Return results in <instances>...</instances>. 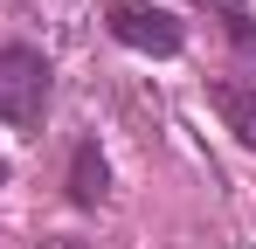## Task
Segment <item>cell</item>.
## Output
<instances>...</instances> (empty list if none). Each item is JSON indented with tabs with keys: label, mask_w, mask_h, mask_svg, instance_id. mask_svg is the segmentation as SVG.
<instances>
[{
	"label": "cell",
	"mask_w": 256,
	"mask_h": 249,
	"mask_svg": "<svg viewBox=\"0 0 256 249\" xmlns=\"http://www.w3.org/2000/svg\"><path fill=\"white\" fill-rule=\"evenodd\" d=\"M35 249H97V242H76V236H42Z\"/></svg>",
	"instance_id": "obj_6"
},
{
	"label": "cell",
	"mask_w": 256,
	"mask_h": 249,
	"mask_svg": "<svg viewBox=\"0 0 256 249\" xmlns=\"http://www.w3.org/2000/svg\"><path fill=\"white\" fill-rule=\"evenodd\" d=\"M104 28H111L118 48L160 56V62L187 48V21H180L173 7H160V0H104Z\"/></svg>",
	"instance_id": "obj_2"
},
{
	"label": "cell",
	"mask_w": 256,
	"mask_h": 249,
	"mask_svg": "<svg viewBox=\"0 0 256 249\" xmlns=\"http://www.w3.org/2000/svg\"><path fill=\"white\" fill-rule=\"evenodd\" d=\"M7 180H14V166H7V152H0V194H7Z\"/></svg>",
	"instance_id": "obj_7"
},
{
	"label": "cell",
	"mask_w": 256,
	"mask_h": 249,
	"mask_svg": "<svg viewBox=\"0 0 256 249\" xmlns=\"http://www.w3.org/2000/svg\"><path fill=\"white\" fill-rule=\"evenodd\" d=\"M208 111L222 118V132L256 152V70H228V76H208Z\"/></svg>",
	"instance_id": "obj_3"
},
{
	"label": "cell",
	"mask_w": 256,
	"mask_h": 249,
	"mask_svg": "<svg viewBox=\"0 0 256 249\" xmlns=\"http://www.w3.org/2000/svg\"><path fill=\"white\" fill-rule=\"evenodd\" d=\"M48 104H56L48 56L28 48V42H0V124L7 132H42Z\"/></svg>",
	"instance_id": "obj_1"
},
{
	"label": "cell",
	"mask_w": 256,
	"mask_h": 249,
	"mask_svg": "<svg viewBox=\"0 0 256 249\" xmlns=\"http://www.w3.org/2000/svg\"><path fill=\"white\" fill-rule=\"evenodd\" d=\"M62 201L76 208V214H97V208L111 201V160H104V146H97L90 132L70 146V166H62Z\"/></svg>",
	"instance_id": "obj_4"
},
{
	"label": "cell",
	"mask_w": 256,
	"mask_h": 249,
	"mask_svg": "<svg viewBox=\"0 0 256 249\" xmlns=\"http://www.w3.org/2000/svg\"><path fill=\"white\" fill-rule=\"evenodd\" d=\"M194 7H208L214 21H222V35L236 42L242 56H256V7L250 0H194Z\"/></svg>",
	"instance_id": "obj_5"
}]
</instances>
